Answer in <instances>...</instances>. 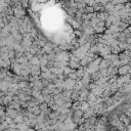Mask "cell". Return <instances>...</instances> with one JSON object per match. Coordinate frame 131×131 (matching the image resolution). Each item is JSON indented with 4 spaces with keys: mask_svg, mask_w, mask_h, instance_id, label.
Instances as JSON below:
<instances>
[{
    "mask_svg": "<svg viewBox=\"0 0 131 131\" xmlns=\"http://www.w3.org/2000/svg\"><path fill=\"white\" fill-rule=\"evenodd\" d=\"M106 131H131V96L121 101L108 113Z\"/></svg>",
    "mask_w": 131,
    "mask_h": 131,
    "instance_id": "cell-1",
    "label": "cell"
}]
</instances>
